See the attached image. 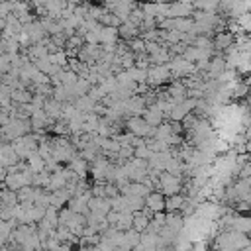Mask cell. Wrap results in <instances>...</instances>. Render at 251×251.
<instances>
[{
    "mask_svg": "<svg viewBox=\"0 0 251 251\" xmlns=\"http://www.w3.org/2000/svg\"><path fill=\"white\" fill-rule=\"evenodd\" d=\"M163 110L155 104V106H151L149 110H143V120L149 124V126H159L161 124V120H163Z\"/></svg>",
    "mask_w": 251,
    "mask_h": 251,
    "instance_id": "cell-5",
    "label": "cell"
},
{
    "mask_svg": "<svg viewBox=\"0 0 251 251\" xmlns=\"http://www.w3.org/2000/svg\"><path fill=\"white\" fill-rule=\"evenodd\" d=\"M143 204L151 210V212H161L165 210V194L163 192H147L143 196Z\"/></svg>",
    "mask_w": 251,
    "mask_h": 251,
    "instance_id": "cell-3",
    "label": "cell"
},
{
    "mask_svg": "<svg viewBox=\"0 0 251 251\" xmlns=\"http://www.w3.org/2000/svg\"><path fill=\"white\" fill-rule=\"evenodd\" d=\"M127 129L137 137H147L153 133V126H149L141 116H129L127 118Z\"/></svg>",
    "mask_w": 251,
    "mask_h": 251,
    "instance_id": "cell-2",
    "label": "cell"
},
{
    "mask_svg": "<svg viewBox=\"0 0 251 251\" xmlns=\"http://www.w3.org/2000/svg\"><path fill=\"white\" fill-rule=\"evenodd\" d=\"M231 33H224V31H220L218 35H216V47H220V49H227L229 45H231Z\"/></svg>",
    "mask_w": 251,
    "mask_h": 251,
    "instance_id": "cell-7",
    "label": "cell"
},
{
    "mask_svg": "<svg viewBox=\"0 0 251 251\" xmlns=\"http://www.w3.org/2000/svg\"><path fill=\"white\" fill-rule=\"evenodd\" d=\"M147 78H149L153 84H161L163 80L171 78V75H169V67H163V65H159V67H151V69L147 71Z\"/></svg>",
    "mask_w": 251,
    "mask_h": 251,
    "instance_id": "cell-4",
    "label": "cell"
},
{
    "mask_svg": "<svg viewBox=\"0 0 251 251\" xmlns=\"http://www.w3.org/2000/svg\"><path fill=\"white\" fill-rule=\"evenodd\" d=\"M157 184H159V188H163L165 194H176V192H180V178H178V175H173L169 171L157 175Z\"/></svg>",
    "mask_w": 251,
    "mask_h": 251,
    "instance_id": "cell-1",
    "label": "cell"
},
{
    "mask_svg": "<svg viewBox=\"0 0 251 251\" xmlns=\"http://www.w3.org/2000/svg\"><path fill=\"white\" fill-rule=\"evenodd\" d=\"M208 75L210 76H218L224 69H226V61L224 59H214V61H208Z\"/></svg>",
    "mask_w": 251,
    "mask_h": 251,
    "instance_id": "cell-6",
    "label": "cell"
}]
</instances>
